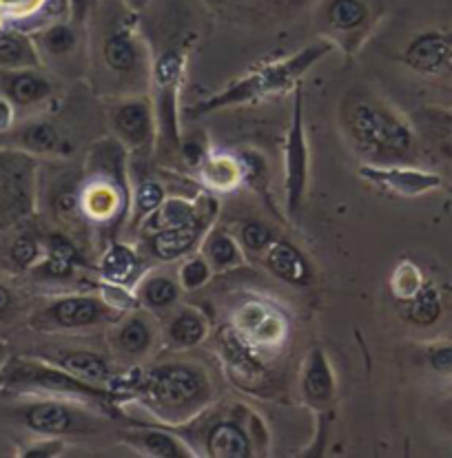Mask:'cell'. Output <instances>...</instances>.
I'll list each match as a JSON object with an SVG mask.
<instances>
[{"label":"cell","mask_w":452,"mask_h":458,"mask_svg":"<svg viewBox=\"0 0 452 458\" xmlns=\"http://www.w3.org/2000/svg\"><path fill=\"white\" fill-rule=\"evenodd\" d=\"M211 381L193 363H162L147 377L140 390L144 403L165 420H182L202 412L211 401Z\"/></svg>","instance_id":"1"},{"label":"cell","mask_w":452,"mask_h":458,"mask_svg":"<svg viewBox=\"0 0 452 458\" xmlns=\"http://www.w3.org/2000/svg\"><path fill=\"white\" fill-rule=\"evenodd\" d=\"M344 126L357 151L372 165H390L413 147L408 126L371 98H351L344 106Z\"/></svg>","instance_id":"2"},{"label":"cell","mask_w":452,"mask_h":458,"mask_svg":"<svg viewBox=\"0 0 452 458\" xmlns=\"http://www.w3.org/2000/svg\"><path fill=\"white\" fill-rule=\"evenodd\" d=\"M3 386L36 387V390L51 392V394L60 396V399H72L93 405L96 410L105 412L107 417H115L114 399H118V396L114 392L100 386H91V383L73 377L64 368L55 366V363L47 366V363L16 359V361H12L4 368Z\"/></svg>","instance_id":"3"},{"label":"cell","mask_w":452,"mask_h":458,"mask_svg":"<svg viewBox=\"0 0 452 458\" xmlns=\"http://www.w3.org/2000/svg\"><path fill=\"white\" fill-rule=\"evenodd\" d=\"M330 45H317V47H309L304 49L302 54H297L295 58L286 60L282 64H273V67H264L262 72L253 73V76L244 78L242 82L233 84L231 89H226L225 93L220 96L211 98V100L202 102L198 106L200 114L204 111H213V109H220L225 105H233V102H244L251 100V98H258V96H267V93L277 91V89L288 87L302 72L311 67V64L317 63L324 54H328Z\"/></svg>","instance_id":"4"},{"label":"cell","mask_w":452,"mask_h":458,"mask_svg":"<svg viewBox=\"0 0 452 458\" xmlns=\"http://www.w3.org/2000/svg\"><path fill=\"white\" fill-rule=\"evenodd\" d=\"M380 12V0H324L320 7V21L330 38L342 42L348 51H355L371 34Z\"/></svg>","instance_id":"5"},{"label":"cell","mask_w":452,"mask_h":458,"mask_svg":"<svg viewBox=\"0 0 452 458\" xmlns=\"http://www.w3.org/2000/svg\"><path fill=\"white\" fill-rule=\"evenodd\" d=\"M100 410L81 401L51 399L36 403L27 410V425L34 432L47 437H64V434H91L100 429Z\"/></svg>","instance_id":"6"},{"label":"cell","mask_w":452,"mask_h":458,"mask_svg":"<svg viewBox=\"0 0 452 458\" xmlns=\"http://www.w3.org/2000/svg\"><path fill=\"white\" fill-rule=\"evenodd\" d=\"M124 312L109 306L102 297H87V294H72L54 301L47 310V319L58 328L76 330L91 328L105 321H120Z\"/></svg>","instance_id":"7"},{"label":"cell","mask_w":452,"mask_h":458,"mask_svg":"<svg viewBox=\"0 0 452 458\" xmlns=\"http://www.w3.org/2000/svg\"><path fill=\"white\" fill-rule=\"evenodd\" d=\"M302 93L297 89L295 111H293L291 131L286 138V202L288 213L295 215L300 208L309 177V148H306L304 124H302Z\"/></svg>","instance_id":"8"},{"label":"cell","mask_w":452,"mask_h":458,"mask_svg":"<svg viewBox=\"0 0 452 458\" xmlns=\"http://www.w3.org/2000/svg\"><path fill=\"white\" fill-rule=\"evenodd\" d=\"M102 60L115 76H133L142 69L144 51L127 27H114L102 42Z\"/></svg>","instance_id":"9"},{"label":"cell","mask_w":452,"mask_h":458,"mask_svg":"<svg viewBox=\"0 0 452 458\" xmlns=\"http://www.w3.org/2000/svg\"><path fill=\"white\" fill-rule=\"evenodd\" d=\"M111 124H114L120 140H124L132 147H144L153 138V111L142 98L120 102L111 115Z\"/></svg>","instance_id":"10"},{"label":"cell","mask_w":452,"mask_h":458,"mask_svg":"<svg viewBox=\"0 0 452 458\" xmlns=\"http://www.w3.org/2000/svg\"><path fill=\"white\" fill-rule=\"evenodd\" d=\"M200 237H202V224L193 219V222L178 224V226L153 233L151 250L158 259L174 261L189 255V252L198 246Z\"/></svg>","instance_id":"11"},{"label":"cell","mask_w":452,"mask_h":458,"mask_svg":"<svg viewBox=\"0 0 452 458\" xmlns=\"http://www.w3.org/2000/svg\"><path fill=\"white\" fill-rule=\"evenodd\" d=\"M51 361L55 366L64 368L67 372H72L73 377L82 378V381L91 383V386H105L109 383L111 366L105 357L100 354L90 352V350H58V352L51 357Z\"/></svg>","instance_id":"12"},{"label":"cell","mask_w":452,"mask_h":458,"mask_svg":"<svg viewBox=\"0 0 452 458\" xmlns=\"http://www.w3.org/2000/svg\"><path fill=\"white\" fill-rule=\"evenodd\" d=\"M207 454L216 458H249L253 456L249 434L242 429L240 423L233 420H220L213 423L207 434Z\"/></svg>","instance_id":"13"},{"label":"cell","mask_w":452,"mask_h":458,"mask_svg":"<svg viewBox=\"0 0 452 458\" xmlns=\"http://www.w3.org/2000/svg\"><path fill=\"white\" fill-rule=\"evenodd\" d=\"M302 392L313 405H326L335 396V377L328 359L320 348H313L306 357L304 375H302Z\"/></svg>","instance_id":"14"},{"label":"cell","mask_w":452,"mask_h":458,"mask_svg":"<svg viewBox=\"0 0 452 458\" xmlns=\"http://www.w3.org/2000/svg\"><path fill=\"white\" fill-rule=\"evenodd\" d=\"M264 261H267V268L282 282L297 286V284H304L309 279V266H306L304 257L288 242H273L267 249Z\"/></svg>","instance_id":"15"},{"label":"cell","mask_w":452,"mask_h":458,"mask_svg":"<svg viewBox=\"0 0 452 458\" xmlns=\"http://www.w3.org/2000/svg\"><path fill=\"white\" fill-rule=\"evenodd\" d=\"M115 348L129 357H142L153 345V328L144 315H129L115 330Z\"/></svg>","instance_id":"16"},{"label":"cell","mask_w":452,"mask_h":458,"mask_svg":"<svg viewBox=\"0 0 452 458\" xmlns=\"http://www.w3.org/2000/svg\"><path fill=\"white\" fill-rule=\"evenodd\" d=\"M124 441L147 456H158V458L193 456V452L186 450L184 443H182L180 438L171 437V434H166V432H156V429L127 434V437H124Z\"/></svg>","instance_id":"17"},{"label":"cell","mask_w":452,"mask_h":458,"mask_svg":"<svg viewBox=\"0 0 452 458\" xmlns=\"http://www.w3.org/2000/svg\"><path fill=\"white\" fill-rule=\"evenodd\" d=\"M140 268V259L133 249L124 244H114L105 250L100 261V275L107 279V284H118L127 286L136 277Z\"/></svg>","instance_id":"18"},{"label":"cell","mask_w":452,"mask_h":458,"mask_svg":"<svg viewBox=\"0 0 452 458\" xmlns=\"http://www.w3.org/2000/svg\"><path fill=\"white\" fill-rule=\"evenodd\" d=\"M207 330V319L198 310L184 308L171 319L169 328H166V339L174 348H193V345L202 344Z\"/></svg>","instance_id":"19"},{"label":"cell","mask_w":452,"mask_h":458,"mask_svg":"<svg viewBox=\"0 0 452 458\" xmlns=\"http://www.w3.org/2000/svg\"><path fill=\"white\" fill-rule=\"evenodd\" d=\"M448 55V40L441 36H422L408 47L406 63L417 72H432Z\"/></svg>","instance_id":"20"},{"label":"cell","mask_w":452,"mask_h":458,"mask_svg":"<svg viewBox=\"0 0 452 458\" xmlns=\"http://www.w3.org/2000/svg\"><path fill=\"white\" fill-rule=\"evenodd\" d=\"M180 288V282H175L169 275H151V277L142 282L138 297L142 299L149 308L160 310V308H169L178 301Z\"/></svg>","instance_id":"21"},{"label":"cell","mask_w":452,"mask_h":458,"mask_svg":"<svg viewBox=\"0 0 452 458\" xmlns=\"http://www.w3.org/2000/svg\"><path fill=\"white\" fill-rule=\"evenodd\" d=\"M204 257H207V261L211 264L213 270H226V268H233V266H240L242 261H244V257H242V250L240 246L235 244V240L220 231L211 233V235L207 237V244H204Z\"/></svg>","instance_id":"22"},{"label":"cell","mask_w":452,"mask_h":458,"mask_svg":"<svg viewBox=\"0 0 452 458\" xmlns=\"http://www.w3.org/2000/svg\"><path fill=\"white\" fill-rule=\"evenodd\" d=\"M441 312L439 294L432 286H419V291L413 294L408 306V319L419 326L435 324Z\"/></svg>","instance_id":"23"},{"label":"cell","mask_w":452,"mask_h":458,"mask_svg":"<svg viewBox=\"0 0 452 458\" xmlns=\"http://www.w3.org/2000/svg\"><path fill=\"white\" fill-rule=\"evenodd\" d=\"M76 261L78 252L64 237H51L49 255H47V261L43 266L45 275H49V277H67L73 270Z\"/></svg>","instance_id":"24"},{"label":"cell","mask_w":452,"mask_h":458,"mask_svg":"<svg viewBox=\"0 0 452 458\" xmlns=\"http://www.w3.org/2000/svg\"><path fill=\"white\" fill-rule=\"evenodd\" d=\"M51 93V84L45 78L36 76V73H21L9 84V96L18 102V105H34V102L45 100Z\"/></svg>","instance_id":"25"},{"label":"cell","mask_w":452,"mask_h":458,"mask_svg":"<svg viewBox=\"0 0 452 458\" xmlns=\"http://www.w3.org/2000/svg\"><path fill=\"white\" fill-rule=\"evenodd\" d=\"M193 207L184 199H171V202H165L156 213H151L147 217V228H156L158 231H165V228L178 226V224L193 222Z\"/></svg>","instance_id":"26"},{"label":"cell","mask_w":452,"mask_h":458,"mask_svg":"<svg viewBox=\"0 0 452 458\" xmlns=\"http://www.w3.org/2000/svg\"><path fill=\"white\" fill-rule=\"evenodd\" d=\"M34 49L25 38L16 34L0 36V67H22V64H36Z\"/></svg>","instance_id":"27"},{"label":"cell","mask_w":452,"mask_h":458,"mask_svg":"<svg viewBox=\"0 0 452 458\" xmlns=\"http://www.w3.org/2000/svg\"><path fill=\"white\" fill-rule=\"evenodd\" d=\"M81 207L87 215H91V217L102 219L109 217V215L114 213L115 207H118V198H115L114 191L107 189L105 184H98L82 193Z\"/></svg>","instance_id":"28"},{"label":"cell","mask_w":452,"mask_h":458,"mask_svg":"<svg viewBox=\"0 0 452 458\" xmlns=\"http://www.w3.org/2000/svg\"><path fill=\"white\" fill-rule=\"evenodd\" d=\"M244 328L249 330L255 339L262 341H271L279 335V321L277 317H267V310L260 306L249 308L244 312Z\"/></svg>","instance_id":"29"},{"label":"cell","mask_w":452,"mask_h":458,"mask_svg":"<svg viewBox=\"0 0 452 458\" xmlns=\"http://www.w3.org/2000/svg\"><path fill=\"white\" fill-rule=\"evenodd\" d=\"M45 47L49 54L54 55H64L69 51H73L78 42V34L72 25H64V22H58V25L49 27L43 36Z\"/></svg>","instance_id":"30"},{"label":"cell","mask_w":452,"mask_h":458,"mask_svg":"<svg viewBox=\"0 0 452 458\" xmlns=\"http://www.w3.org/2000/svg\"><path fill=\"white\" fill-rule=\"evenodd\" d=\"M25 144L34 151H54L58 148L60 138H58V131H55L54 124L49 123H36L27 126L25 135H22Z\"/></svg>","instance_id":"31"},{"label":"cell","mask_w":452,"mask_h":458,"mask_svg":"<svg viewBox=\"0 0 452 458\" xmlns=\"http://www.w3.org/2000/svg\"><path fill=\"white\" fill-rule=\"evenodd\" d=\"M209 277H211V264L204 255L193 257L180 268V286L186 288V291H195V288L204 286Z\"/></svg>","instance_id":"32"},{"label":"cell","mask_w":452,"mask_h":458,"mask_svg":"<svg viewBox=\"0 0 452 458\" xmlns=\"http://www.w3.org/2000/svg\"><path fill=\"white\" fill-rule=\"evenodd\" d=\"M136 217H149L165 204V191L158 182H144L136 191Z\"/></svg>","instance_id":"33"},{"label":"cell","mask_w":452,"mask_h":458,"mask_svg":"<svg viewBox=\"0 0 452 458\" xmlns=\"http://www.w3.org/2000/svg\"><path fill=\"white\" fill-rule=\"evenodd\" d=\"M204 177H207L211 184L226 189V186L235 184L237 177H240V166L237 162L228 160V157H216V160H209L207 168H204Z\"/></svg>","instance_id":"34"},{"label":"cell","mask_w":452,"mask_h":458,"mask_svg":"<svg viewBox=\"0 0 452 458\" xmlns=\"http://www.w3.org/2000/svg\"><path fill=\"white\" fill-rule=\"evenodd\" d=\"M240 237H242V244H244L249 250H255V252L267 250L275 242L271 228L264 226V224L260 222H246L244 226H242Z\"/></svg>","instance_id":"35"},{"label":"cell","mask_w":452,"mask_h":458,"mask_svg":"<svg viewBox=\"0 0 452 458\" xmlns=\"http://www.w3.org/2000/svg\"><path fill=\"white\" fill-rule=\"evenodd\" d=\"M12 257L18 266H30L31 261L38 257V246H36V242L30 240V237H21V240L13 244Z\"/></svg>","instance_id":"36"},{"label":"cell","mask_w":452,"mask_h":458,"mask_svg":"<svg viewBox=\"0 0 452 458\" xmlns=\"http://www.w3.org/2000/svg\"><path fill=\"white\" fill-rule=\"evenodd\" d=\"M69 3V13H72L73 25H82V22L90 18V13L98 7L100 0H67Z\"/></svg>","instance_id":"37"},{"label":"cell","mask_w":452,"mask_h":458,"mask_svg":"<svg viewBox=\"0 0 452 458\" xmlns=\"http://www.w3.org/2000/svg\"><path fill=\"white\" fill-rule=\"evenodd\" d=\"M431 366L437 372H452V348H439L431 354Z\"/></svg>","instance_id":"38"},{"label":"cell","mask_w":452,"mask_h":458,"mask_svg":"<svg viewBox=\"0 0 452 458\" xmlns=\"http://www.w3.org/2000/svg\"><path fill=\"white\" fill-rule=\"evenodd\" d=\"M120 3H123L124 7L129 9V12H133V13H142L144 9H147L149 4L153 3V0H120Z\"/></svg>","instance_id":"39"},{"label":"cell","mask_w":452,"mask_h":458,"mask_svg":"<svg viewBox=\"0 0 452 458\" xmlns=\"http://www.w3.org/2000/svg\"><path fill=\"white\" fill-rule=\"evenodd\" d=\"M9 301H12V297H9V293L4 291L3 286H0V312L7 310V308H9Z\"/></svg>","instance_id":"40"},{"label":"cell","mask_w":452,"mask_h":458,"mask_svg":"<svg viewBox=\"0 0 452 458\" xmlns=\"http://www.w3.org/2000/svg\"><path fill=\"white\" fill-rule=\"evenodd\" d=\"M9 123V106L4 102H0V126Z\"/></svg>","instance_id":"41"},{"label":"cell","mask_w":452,"mask_h":458,"mask_svg":"<svg viewBox=\"0 0 452 458\" xmlns=\"http://www.w3.org/2000/svg\"><path fill=\"white\" fill-rule=\"evenodd\" d=\"M4 4H12V7H18V4H30L34 3V0H3Z\"/></svg>","instance_id":"42"},{"label":"cell","mask_w":452,"mask_h":458,"mask_svg":"<svg viewBox=\"0 0 452 458\" xmlns=\"http://www.w3.org/2000/svg\"><path fill=\"white\" fill-rule=\"evenodd\" d=\"M0 354H3V350H0Z\"/></svg>","instance_id":"43"}]
</instances>
